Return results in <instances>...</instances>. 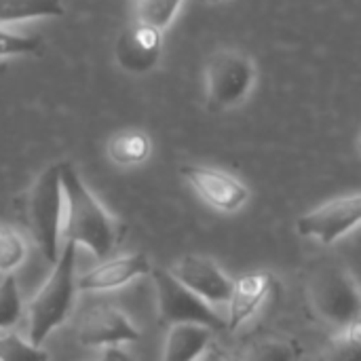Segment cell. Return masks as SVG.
<instances>
[{
	"label": "cell",
	"instance_id": "ac0fdd59",
	"mask_svg": "<svg viewBox=\"0 0 361 361\" xmlns=\"http://www.w3.org/2000/svg\"><path fill=\"white\" fill-rule=\"evenodd\" d=\"M319 361H361V322L338 328L326 343Z\"/></svg>",
	"mask_w": 361,
	"mask_h": 361
},
{
	"label": "cell",
	"instance_id": "52a82bcc",
	"mask_svg": "<svg viewBox=\"0 0 361 361\" xmlns=\"http://www.w3.org/2000/svg\"><path fill=\"white\" fill-rule=\"evenodd\" d=\"M360 220L361 195L353 192L347 197H336L302 214L296 220V231L305 239H315L324 245H332L341 237L355 231Z\"/></svg>",
	"mask_w": 361,
	"mask_h": 361
},
{
	"label": "cell",
	"instance_id": "5b68a950",
	"mask_svg": "<svg viewBox=\"0 0 361 361\" xmlns=\"http://www.w3.org/2000/svg\"><path fill=\"white\" fill-rule=\"evenodd\" d=\"M256 82V66L237 49H218L205 66V97L214 110H231L245 102Z\"/></svg>",
	"mask_w": 361,
	"mask_h": 361
},
{
	"label": "cell",
	"instance_id": "3957f363",
	"mask_svg": "<svg viewBox=\"0 0 361 361\" xmlns=\"http://www.w3.org/2000/svg\"><path fill=\"white\" fill-rule=\"evenodd\" d=\"M307 296L315 315L336 328H347L361 322L357 281L349 269L338 262H324L309 275Z\"/></svg>",
	"mask_w": 361,
	"mask_h": 361
},
{
	"label": "cell",
	"instance_id": "5bb4252c",
	"mask_svg": "<svg viewBox=\"0 0 361 361\" xmlns=\"http://www.w3.org/2000/svg\"><path fill=\"white\" fill-rule=\"evenodd\" d=\"M212 345V330L195 324L169 326L161 361H197Z\"/></svg>",
	"mask_w": 361,
	"mask_h": 361
},
{
	"label": "cell",
	"instance_id": "44dd1931",
	"mask_svg": "<svg viewBox=\"0 0 361 361\" xmlns=\"http://www.w3.org/2000/svg\"><path fill=\"white\" fill-rule=\"evenodd\" d=\"M23 315L21 294L17 288V279L13 275H4L0 281V330L13 328Z\"/></svg>",
	"mask_w": 361,
	"mask_h": 361
},
{
	"label": "cell",
	"instance_id": "7a4b0ae2",
	"mask_svg": "<svg viewBox=\"0 0 361 361\" xmlns=\"http://www.w3.org/2000/svg\"><path fill=\"white\" fill-rule=\"evenodd\" d=\"M76 245L66 241L44 286L27 305V341L40 347L70 315L76 294Z\"/></svg>",
	"mask_w": 361,
	"mask_h": 361
},
{
	"label": "cell",
	"instance_id": "8fae6325",
	"mask_svg": "<svg viewBox=\"0 0 361 361\" xmlns=\"http://www.w3.org/2000/svg\"><path fill=\"white\" fill-rule=\"evenodd\" d=\"M163 51V32L146 23L133 21L116 38V63L131 74H146L154 70Z\"/></svg>",
	"mask_w": 361,
	"mask_h": 361
},
{
	"label": "cell",
	"instance_id": "603a6c76",
	"mask_svg": "<svg viewBox=\"0 0 361 361\" xmlns=\"http://www.w3.org/2000/svg\"><path fill=\"white\" fill-rule=\"evenodd\" d=\"M40 51V42L30 36H19L0 27V57L34 55Z\"/></svg>",
	"mask_w": 361,
	"mask_h": 361
},
{
	"label": "cell",
	"instance_id": "4316f807",
	"mask_svg": "<svg viewBox=\"0 0 361 361\" xmlns=\"http://www.w3.org/2000/svg\"><path fill=\"white\" fill-rule=\"evenodd\" d=\"M99 361H102V360H99Z\"/></svg>",
	"mask_w": 361,
	"mask_h": 361
},
{
	"label": "cell",
	"instance_id": "277c9868",
	"mask_svg": "<svg viewBox=\"0 0 361 361\" xmlns=\"http://www.w3.org/2000/svg\"><path fill=\"white\" fill-rule=\"evenodd\" d=\"M61 218H63V190H61L59 163H55L38 173L25 197V222L30 235L51 264L59 256Z\"/></svg>",
	"mask_w": 361,
	"mask_h": 361
},
{
	"label": "cell",
	"instance_id": "cb8c5ba5",
	"mask_svg": "<svg viewBox=\"0 0 361 361\" xmlns=\"http://www.w3.org/2000/svg\"><path fill=\"white\" fill-rule=\"evenodd\" d=\"M102 361H133V360H131L125 351H121V349L112 347V349H108V351L104 353Z\"/></svg>",
	"mask_w": 361,
	"mask_h": 361
},
{
	"label": "cell",
	"instance_id": "8992f818",
	"mask_svg": "<svg viewBox=\"0 0 361 361\" xmlns=\"http://www.w3.org/2000/svg\"><path fill=\"white\" fill-rule=\"evenodd\" d=\"M152 281H154L157 311L161 324L165 326L195 324L212 332L226 330L224 317H220L212 305H207L203 298H199L186 286H182L167 269H154Z\"/></svg>",
	"mask_w": 361,
	"mask_h": 361
},
{
	"label": "cell",
	"instance_id": "2e32d148",
	"mask_svg": "<svg viewBox=\"0 0 361 361\" xmlns=\"http://www.w3.org/2000/svg\"><path fill=\"white\" fill-rule=\"evenodd\" d=\"M300 357L302 347L296 338L286 334H271L252 343L241 361H300Z\"/></svg>",
	"mask_w": 361,
	"mask_h": 361
},
{
	"label": "cell",
	"instance_id": "ba28073f",
	"mask_svg": "<svg viewBox=\"0 0 361 361\" xmlns=\"http://www.w3.org/2000/svg\"><path fill=\"white\" fill-rule=\"evenodd\" d=\"M180 171L199 199L216 212L233 214L250 201V188L228 171L207 165H184Z\"/></svg>",
	"mask_w": 361,
	"mask_h": 361
},
{
	"label": "cell",
	"instance_id": "6da1fadb",
	"mask_svg": "<svg viewBox=\"0 0 361 361\" xmlns=\"http://www.w3.org/2000/svg\"><path fill=\"white\" fill-rule=\"evenodd\" d=\"M66 239L87 247L97 260H104L121 241V222L87 188L72 163H59Z\"/></svg>",
	"mask_w": 361,
	"mask_h": 361
},
{
	"label": "cell",
	"instance_id": "d6986e66",
	"mask_svg": "<svg viewBox=\"0 0 361 361\" xmlns=\"http://www.w3.org/2000/svg\"><path fill=\"white\" fill-rule=\"evenodd\" d=\"M184 0H135V21L165 30L178 15Z\"/></svg>",
	"mask_w": 361,
	"mask_h": 361
},
{
	"label": "cell",
	"instance_id": "4fadbf2b",
	"mask_svg": "<svg viewBox=\"0 0 361 361\" xmlns=\"http://www.w3.org/2000/svg\"><path fill=\"white\" fill-rule=\"evenodd\" d=\"M150 273V262L144 254H125L116 258H104L93 269L76 279V290L80 292H110L118 290L137 277Z\"/></svg>",
	"mask_w": 361,
	"mask_h": 361
},
{
	"label": "cell",
	"instance_id": "484cf974",
	"mask_svg": "<svg viewBox=\"0 0 361 361\" xmlns=\"http://www.w3.org/2000/svg\"><path fill=\"white\" fill-rule=\"evenodd\" d=\"M201 2H220V0H201Z\"/></svg>",
	"mask_w": 361,
	"mask_h": 361
},
{
	"label": "cell",
	"instance_id": "ffe728a7",
	"mask_svg": "<svg viewBox=\"0 0 361 361\" xmlns=\"http://www.w3.org/2000/svg\"><path fill=\"white\" fill-rule=\"evenodd\" d=\"M27 256V245L23 237L11 228L0 224V275H11L17 267L23 264Z\"/></svg>",
	"mask_w": 361,
	"mask_h": 361
},
{
	"label": "cell",
	"instance_id": "9a60e30c",
	"mask_svg": "<svg viewBox=\"0 0 361 361\" xmlns=\"http://www.w3.org/2000/svg\"><path fill=\"white\" fill-rule=\"evenodd\" d=\"M108 157L118 167H137L146 163L152 154V140L142 129H125L110 137Z\"/></svg>",
	"mask_w": 361,
	"mask_h": 361
},
{
	"label": "cell",
	"instance_id": "7c38bea8",
	"mask_svg": "<svg viewBox=\"0 0 361 361\" xmlns=\"http://www.w3.org/2000/svg\"><path fill=\"white\" fill-rule=\"evenodd\" d=\"M275 290V275L269 271H250L233 281L231 296L226 300L228 311L224 317L226 330L237 332L243 324H247L260 307L267 302L271 292Z\"/></svg>",
	"mask_w": 361,
	"mask_h": 361
},
{
	"label": "cell",
	"instance_id": "9c48e42d",
	"mask_svg": "<svg viewBox=\"0 0 361 361\" xmlns=\"http://www.w3.org/2000/svg\"><path fill=\"white\" fill-rule=\"evenodd\" d=\"M76 341L82 347H116L140 341L137 328L116 307L97 305L87 309L76 324Z\"/></svg>",
	"mask_w": 361,
	"mask_h": 361
},
{
	"label": "cell",
	"instance_id": "7402d4cb",
	"mask_svg": "<svg viewBox=\"0 0 361 361\" xmlns=\"http://www.w3.org/2000/svg\"><path fill=\"white\" fill-rule=\"evenodd\" d=\"M0 361H49V353L17 334H0Z\"/></svg>",
	"mask_w": 361,
	"mask_h": 361
},
{
	"label": "cell",
	"instance_id": "e0dca14e",
	"mask_svg": "<svg viewBox=\"0 0 361 361\" xmlns=\"http://www.w3.org/2000/svg\"><path fill=\"white\" fill-rule=\"evenodd\" d=\"M61 0H0V25L38 17H61Z\"/></svg>",
	"mask_w": 361,
	"mask_h": 361
},
{
	"label": "cell",
	"instance_id": "d4e9b609",
	"mask_svg": "<svg viewBox=\"0 0 361 361\" xmlns=\"http://www.w3.org/2000/svg\"><path fill=\"white\" fill-rule=\"evenodd\" d=\"M197 361H226V357H224L216 347H209V349H207Z\"/></svg>",
	"mask_w": 361,
	"mask_h": 361
},
{
	"label": "cell",
	"instance_id": "30bf717a",
	"mask_svg": "<svg viewBox=\"0 0 361 361\" xmlns=\"http://www.w3.org/2000/svg\"><path fill=\"white\" fill-rule=\"evenodd\" d=\"M169 273L212 307L226 302L233 290V279L212 258L205 256H182L176 260Z\"/></svg>",
	"mask_w": 361,
	"mask_h": 361
}]
</instances>
